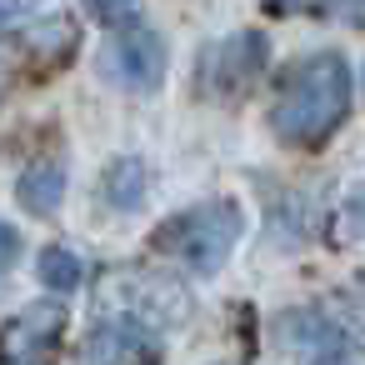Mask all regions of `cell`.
<instances>
[{
	"label": "cell",
	"mask_w": 365,
	"mask_h": 365,
	"mask_svg": "<svg viewBox=\"0 0 365 365\" xmlns=\"http://www.w3.org/2000/svg\"><path fill=\"white\" fill-rule=\"evenodd\" d=\"M16 200H21L31 215H56L61 200H66V170H61L56 160L31 165V170L16 180Z\"/></svg>",
	"instance_id": "8"
},
{
	"label": "cell",
	"mask_w": 365,
	"mask_h": 365,
	"mask_svg": "<svg viewBox=\"0 0 365 365\" xmlns=\"http://www.w3.org/2000/svg\"><path fill=\"white\" fill-rule=\"evenodd\" d=\"M245 220H240V205L235 200H205V205H190L180 215H170L160 230H155V245L165 255H175L180 265L210 275L225 265V255L235 250Z\"/></svg>",
	"instance_id": "2"
},
{
	"label": "cell",
	"mask_w": 365,
	"mask_h": 365,
	"mask_svg": "<svg viewBox=\"0 0 365 365\" xmlns=\"http://www.w3.org/2000/svg\"><path fill=\"white\" fill-rule=\"evenodd\" d=\"M16 255H21V235H16L6 220H0V270H11V265H16Z\"/></svg>",
	"instance_id": "12"
},
{
	"label": "cell",
	"mask_w": 365,
	"mask_h": 365,
	"mask_svg": "<svg viewBox=\"0 0 365 365\" xmlns=\"http://www.w3.org/2000/svg\"><path fill=\"white\" fill-rule=\"evenodd\" d=\"M101 310L140 330H165L190 315V290L160 270H110L101 280Z\"/></svg>",
	"instance_id": "3"
},
{
	"label": "cell",
	"mask_w": 365,
	"mask_h": 365,
	"mask_svg": "<svg viewBox=\"0 0 365 365\" xmlns=\"http://www.w3.org/2000/svg\"><path fill=\"white\" fill-rule=\"evenodd\" d=\"M140 185H145V170H140L135 160H115L110 175H106V200H110L115 210H135L140 195H145Z\"/></svg>",
	"instance_id": "9"
},
{
	"label": "cell",
	"mask_w": 365,
	"mask_h": 365,
	"mask_svg": "<svg viewBox=\"0 0 365 365\" xmlns=\"http://www.w3.org/2000/svg\"><path fill=\"white\" fill-rule=\"evenodd\" d=\"M81 260L71 255V250H61V245H51V250H41V280L51 285V290H76L81 285Z\"/></svg>",
	"instance_id": "10"
},
{
	"label": "cell",
	"mask_w": 365,
	"mask_h": 365,
	"mask_svg": "<svg viewBox=\"0 0 365 365\" xmlns=\"http://www.w3.org/2000/svg\"><path fill=\"white\" fill-rule=\"evenodd\" d=\"M31 11V0H0V26H11L16 16H26Z\"/></svg>",
	"instance_id": "14"
},
{
	"label": "cell",
	"mask_w": 365,
	"mask_h": 365,
	"mask_svg": "<svg viewBox=\"0 0 365 365\" xmlns=\"http://www.w3.org/2000/svg\"><path fill=\"white\" fill-rule=\"evenodd\" d=\"M96 365H160V345L150 330L125 325V320H106L91 340Z\"/></svg>",
	"instance_id": "7"
},
{
	"label": "cell",
	"mask_w": 365,
	"mask_h": 365,
	"mask_svg": "<svg viewBox=\"0 0 365 365\" xmlns=\"http://www.w3.org/2000/svg\"><path fill=\"white\" fill-rule=\"evenodd\" d=\"M265 6H280L285 11V6H300V0H265Z\"/></svg>",
	"instance_id": "15"
},
{
	"label": "cell",
	"mask_w": 365,
	"mask_h": 365,
	"mask_svg": "<svg viewBox=\"0 0 365 365\" xmlns=\"http://www.w3.org/2000/svg\"><path fill=\"white\" fill-rule=\"evenodd\" d=\"M260 66H265V36H260V31H240V36L215 41V46L200 56V81H205V91H215V96H240V91L255 86Z\"/></svg>",
	"instance_id": "5"
},
{
	"label": "cell",
	"mask_w": 365,
	"mask_h": 365,
	"mask_svg": "<svg viewBox=\"0 0 365 365\" xmlns=\"http://www.w3.org/2000/svg\"><path fill=\"white\" fill-rule=\"evenodd\" d=\"M101 71L106 81L125 86V91H155L160 76H165V46L155 31L145 26H130V31H115L106 46H101Z\"/></svg>",
	"instance_id": "4"
},
{
	"label": "cell",
	"mask_w": 365,
	"mask_h": 365,
	"mask_svg": "<svg viewBox=\"0 0 365 365\" xmlns=\"http://www.w3.org/2000/svg\"><path fill=\"white\" fill-rule=\"evenodd\" d=\"M330 11L350 26H365V0H330Z\"/></svg>",
	"instance_id": "13"
},
{
	"label": "cell",
	"mask_w": 365,
	"mask_h": 365,
	"mask_svg": "<svg viewBox=\"0 0 365 365\" xmlns=\"http://www.w3.org/2000/svg\"><path fill=\"white\" fill-rule=\"evenodd\" d=\"M86 6H91V16H96V21L120 26V21H130V16L140 11V0H86Z\"/></svg>",
	"instance_id": "11"
},
{
	"label": "cell",
	"mask_w": 365,
	"mask_h": 365,
	"mask_svg": "<svg viewBox=\"0 0 365 365\" xmlns=\"http://www.w3.org/2000/svg\"><path fill=\"white\" fill-rule=\"evenodd\" d=\"M350 110V71H345V56L335 51H320L310 56L280 91L275 101V135L285 145H300V150H315L335 135V125L345 120Z\"/></svg>",
	"instance_id": "1"
},
{
	"label": "cell",
	"mask_w": 365,
	"mask_h": 365,
	"mask_svg": "<svg viewBox=\"0 0 365 365\" xmlns=\"http://www.w3.org/2000/svg\"><path fill=\"white\" fill-rule=\"evenodd\" d=\"M66 330V310L61 305H26L6 330H0V365H36Z\"/></svg>",
	"instance_id": "6"
}]
</instances>
